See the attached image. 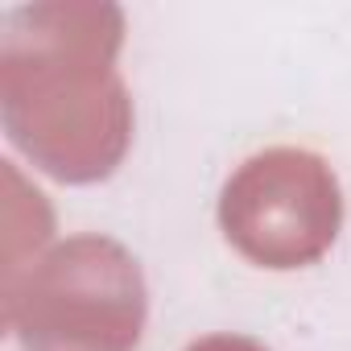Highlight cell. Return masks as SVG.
I'll return each instance as SVG.
<instances>
[{
  "label": "cell",
  "instance_id": "7a4b0ae2",
  "mask_svg": "<svg viewBox=\"0 0 351 351\" xmlns=\"http://www.w3.org/2000/svg\"><path fill=\"white\" fill-rule=\"evenodd\" d=\"M5 326L25 351H132L145 330V277L108 236H75L5 281Z\"/></svg>",
  "mask_w": 351,
  "mask_h": 351
},
{
  "label": "cell",
  "instance_id": "6da1fadb",
  "mask_svg": "<svg viewBox=\"0 0 351 351\" xmlns=\"http://www.w3.org/2000/svg\"><path fill=\"white\" fill-rule=\"evenodd\" d=\"M120 34L112 5H38L9 21L0 50L5 128L62 182L108 178L128 149Z\"/></svg>",
  "mask_w": 351,
  "mask_h": 351
},
{
  "label": "cell",
  "instance_id": "277c9868",
  "mask_svg": "<svg viewBox=\"0 0 351 351\" xmlns=\"http://www.w3.org/2000/svg\"><path fill=\"white\" fill-rule=\"evenodd\" d=\"M186 351H265L256 339H244V335H207L199 343H191Z\"/></svg>",
  "mask_w": 351,
  "mask_h": 351
},
{
  "label": "cell",
  "instance_id": "3957f363",
  "mask_svg": "<svg viewBox=\"0 0 351 351\" xmlns=\"http://www.w3.org/2000/svg\"><path fill=\"white\" fill-rule=\"evenodd\" d=\"M219 223L228 244L261 269L314 265L343 223L335 169L306 149H265L228 178Z\"/></svg>",
  "mask_w": 351,
  "mask_h": 351
}]
</instances>
